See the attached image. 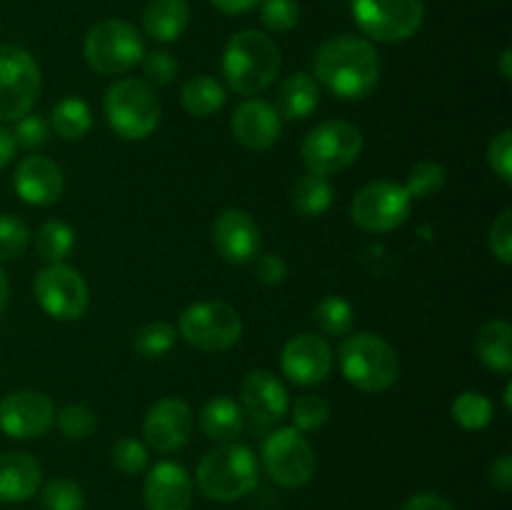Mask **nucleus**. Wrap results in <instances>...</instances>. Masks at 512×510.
<instances>
[{"label":"nucleus","mask_w":512,"mask_h":510,"mask_svg":"<svg viewBox=\"0 0 512 510\" xmlns=\"http://www.w3.org/2000/svg\"><path fill=\"white\" fill-rule=\"evenodd\" d=\"M143 498L148 510H190L193 478L175 460H160L148 470Z\"/></svg>","instance_id":"20"},{"label":"nucleus","mask_w":512,"mask_h":510,"mask_svg":"<svg viewBox=\"0 0 512 510\" xmlns=\"http://www.w3.org/2000/svg\"><path fill=\"white\" fill-rule=\"evenodd\" d=\"M260 20L273 33H288L300 23V5L295 0H260Z\"/></svg>","instance_id":"40"},{"label":"nucleus","mask_w":512,"mask_h":510,"mask_svg":"<svg viewBox=\"0 0 512 510\" xmlns=\"http://www.w3.org/2000/svg\"><path fill=\"white\" fill-rule=\"evenodd\" d=\"M193 433V410L183 398L165 395L150 405L143 420L145 443L158 453H175Z\"/></svg>","instance_id":"16"},{"label":"nucleus","mask_w":512,"mask_h":510,"mask_svg":"<svg viewBox=\"0 0 512 510\" xmlns=\"http://www.w3.org/2000/svg\"><path fill=\"white\" fill-rule=\"evenodd\" d=\"M43 90V73L20 45H0V123H15L33 110Z\"/></svg>","instance_id":"9"},{"label":"nucleus","mask_w":512,"mask_h":510,"mask_svg":"<svg viewBox=\"0 0 512 510\" xmlns=\"http://www.w3.org/2000/svg\"><path fill=\"white\" fill-rule=\"evenodd\" d=\"M190 23L188 0H148L143 10V30L158 43H173Z\"/></svg>","instance_id":"24"},{"label":"nucleus","mask_w":512,"mask_h":510,"mask_svg":"<svg viewBox=\"0 0 512 510\" xmlns=\"http://www.w3.org/2000/svg\"><path fill=\"white\" fill-rule=\"evenodd\" d=\"M75 248V230L63 220H45L35 233V250L48 263H63Z\"/></svg>","instance_id":"30"},{"label":"nucleus","mask_w":512,"mask_h":510,"mask_svg":"<svg viewBox=\"0 0 512 510\" xmlns=\"http://www.w3.org/2000/svg\"><path fill=\"white\" fill-rule=\"evenodd\" d=\"M363 150V130L350 120H325L315 125L300 143V158H303L308 173L335 175L355 163Z\"/></svg>","instance_id":"8"},{"label":"nucleus","mask_w":512,"mask_h":510,"mask_svg":"<svg viewBox=\"0 0 512 510\" xmlns=\"http://www.w3.org/2000/svg\"><path fill=\"white\" fill-rule=\"evenodd\" d=\"M333 183L325 175L305 173L303 178L295 180L293 190H290V203L305 218H320L333 205Z\"/></svg>","instance_id":"28"},{"label":"nucleus","mask_w":512,"mask_h":510,"mask_svg":"<svg viewBox=\"0 0 512 510\" xmlns=\"http://www.w3.org/2000/svg\"><path fill=\"white\" fill-rule=\"evenodd\" d=\"M235 140L250 150H268L278 143L283 118L278 115L273 103L263 98H248L235 108L230 118Z\"/></svg>","instance_id":"21"},{"label":"nucleus","mask_w":512,"mask_h":510,"mask_svg":"<svg viewBox=\"0 0 512 510\" xmlns=\"http://www.w3.org/2000/svg\"><path fill=\"white\" fill-rule=\"evenodd\" d=\"M105 120L123 140H145L160 125V98L140 78H120L105 90Z\"/></svg>","instance_id":"5"},{"label":"nucleus","mask_w":512,"mask_h":510,"mask_svg":"<svg viewBox=\"0 0 512 510\" xmlns=\"http://www.w3.org/2000/svg\"><path fill=\"white\" fill-rule=\"evenodd\" d=\"M488 483L500 493H508L512 488V455L503 453L490 463L488 468Z\"/></svg>","instance_id":"46"},{"label":"nucleus","mask_w":512,"mask_h":510,"mask_svg":"<svg viewBox=\"0 0 512 510\" xmlns=\"http://www.w3.org/2000/svg\"><path fill=\"white\" fill-rule=\"evenodd\" d=\"M450 413H453V420L460 428L483 430L493 420L495 408L493 400L480 393V390H463L460 395H455L453 405H450Z\"/></svg>","instance_id":"31"},{"label":"nucleus","mask_w":512,"mask_h":510,"mask_svg":"<svg viewBox=\"0 0 512 510\" xmlns=\"http://www.w3.org/2000/svg\"><path fill=\"white\" fill-rule=\"evenodd\" d=\"M280 370L290 383L300 388H313L323 383L333 370V348L323 335H295L280 353Z\"/></svg>","instance_id":"15"},{"label":"nucleus","mask_w":512,"mask_h":510,"mask_svg":"<svg viewBox=\"0 0 512 510\" xmlns=\"http://www.w3.org/2000/svg\"><path fill=\"white\" fill-rule=\"evenodd\" d=\"M13 190L23 203L48 208L58 203L65 190L63 170L45 155H25L13 173Z\"/></svg>","instance_id":"18"},{"label":"nucleus","mask_w":512,"mask_h":510,"mask_svg":"<svg viewBox=\"0 0 512 510\" xmlns=\"http://www.w3.org/2000/svg\"><path fill=\"white\" fill-rule=\"evenodd\" d=\"M50 138V128L45 123L43 115H23L20 120H15V130H13V140L18 148L25 150H38L48 143Z\"/></svg>","instance_id":"42"},{"label":"nucleus","mask_w":512,"mask_h":510,"mask_svg":"<svg viewBox=\"0 0 512 510\" xmlns=\"http://www.w3.org/2000/svg\"><path fill=\"white\" fill-rule=\"evenodd\" d=\"M413 198L393 180H375L360 188L350 203V218L365 233H390L408 220Z\"/></svg>","instance_id":"12"},{"label":"nucleus","mask_w":512,"mask_h":510,"mask_svg":"<svg viewBox=\"0 0 512 510\" xmlns=\"http://www.w3.org/2000/svg\"><path fill=\"white\" fill-rule=\"evenodd\" d=\"M43 485V468L28 453H0V500L23 503Z\"/></svg>","instance_id":"22"},{"label":"nucleus","mask_w":512,"mask_h":510,"mask_svg":"<svg viewBox=\"0 0 512 510\" xmlns=\"http://www.w3.org/2000/svg\"><path fill=\"white\" fill-rule=\"evenodd\" d=\"M55 425L68 440H85L98 430V413L85 403L65 405L55 413Z\"/></svg>","instance_id":"35"},{"label":"nucleus","mask_w":512,"mask_h":510,"mask_svg":"<svg viewBox=\"0 0 512 510\" xmlns=\"http://www.w3.org/2000/svg\"><path fill=\"white\" fill-rule=\"evenodd\" d=\"M280 65V48L263 30H240L225 45V83L238 95H258L268 90L278 78Z\"/></svg>","instance_id":"2"},{"label":"nucleus","mask_w":512,"mask_h":510,"mask_svg":"<svg viewBox=\"0 0 512 510\" xmlns=\"http://www.w3.org/2000/svg\"><path fill=\"white\" fill-rule=\"evenodd\" d=\"M315 323L325 335H348L355 325V308L340 295H325L315 305Z\"/></svg>","instance_id":"32"},{"label":"nucleus","mask_w":512,"mask_h":510,"mask_svg":"<svg viewBox=\"0 0 512 510\" xmlns=\"http://www.w3.org/2000/svg\"><path fill=\"white\" fill-rule=\"evenodd\" d=\"M143 65V75H145V83L148 85H165L173 83L180 73V63L175 60V55L165 53V50H155V53H145V58L140 60Z\"/></svg>","instance_id":"41"},{"label":"nucleus","mask_w":512,"mask_h":510,"mask_svg":"<svg viewBox=\"0 0 512 510\" xmlns=\"http://www.w3.org/2000/svg\"><path fill=\"white\" fill-rule=\"evenodd\" d=\"M43 508L45 510H83L85 493L75 480L55 478L45 483L43 488Z\"/></svg>","instance_id":"37"},{"label":"nucleus","mask_w":512,"mask_h":510,"mask_svg":"<svg viewBox=\"0 0 512 510\" xmlns=\"http://www.w3.org/2000/svg\"><path fill=\"white\" fill-rule=\"evenodd\" d=\"M110 463L125 475H138L148 470V448L135 438L115 440L110 448Z\"/></svg>","instance_id":"39"},{"label":"nucleus","mask_w":512,"mask_h":510,"mask_svg":"<svg viewBox=\"0 0 512 510\" xmlns=\"http://www.w3.org/2000/svg\"><path fill=\"white\" fill-rule=\"evenodd\" d=\"M320 105V85L305 70L290 73L280 83L278 95H275V110L285 120H305L315 113Z\"/></svg>","instance_id":"23"},{"label":"nucleus","mask_w":512,"mask_h":510,"mask_svg":"<svg viewBox=\"0 0 512 510\" xmlns=\"http://www.w3.org/2000/svg\"><path fill=\"white\" fill-rule=\"evenodd\" d=\"M50 128L63 140H80L93 128V113L80 98H63L50 113Z\"/></svg>","instance_id":"29"},{"label":"nucleus","mask_w":512,"mask_h":510,"mask_svg":"<svg viewBox=\"0 0 512 510\" xmlns=\"http://www.w3.org/2000/svg\"><path fill=\"white\" fill-rule=\"evenodd\" d=\"M293 413V428L300 430V433H313V430L323 428L330 418V403L323 398V395H300L293 403V408L288 410Z\"/></svg>","instance_id":"36"},{"label":"nucleus","mask_w":512,"mask_h":510,"mask_svg":"<svg viewBox=\"0 0 512 510\" xmlns=\"http://www.w3.org/2000/svg\"><path fill=\"white\" fill-rule=\"evenodd\" d=\"M263 468L283 488H303L315 475L318 460L310 440L300 430L278 428L263 443Z\"/></svg>","instance_id":"11"},{"label":"nucleus","mask_w":512,"mask_h":510,"mask_svg":"<svg viewBox=\"0 0 512 510\" xmlns=\"http://www.w3.org/2000/svg\"><path fill=\"white\" fill-rule=\"evenodd\" d=\"M55 405L43 390H15L0 400V430L15 440H35L55 425Z\"/></svg>","instance_id":"14"},{"label":"nucleus","mask_w":512,"mask_h":510,"mask_svg":"<svg viewBox=\"0 0 512 510\" xmlns=\"http://www.w3.org/2000/svg\"><path fill=\"white\" fill-rule=\"evenodd\" d=\"M488 245L503 265L512 263V210L505 208L490 225Z\"/></svg>","instance_id":"44"},{"label":"nucleus","mask_w":512,"mask_h":510,"mask_svg":"<svg viewBox=\"0 0 512 510\" xmlns=\"http://www.w3.org/2000/svg\"><path fill=\"white\" fill-rule=\"evenodd\" d=\"M500 78L505 80V83H510L512 80V50L505 48L503 55H500Z\"/></svg>","instance_id":"50"},{"label":"nucleus","mask_w":512,"mask_h":510,"mask_svg":"<svg viewBox=\"0 0 512 510\" xmlns=\"http://www.w3.org/2000/svg\"><path fill=\"white\" fill-rule=\"evenodd\" d=\"M503 400H505V410H512V383L508 380L503 388Z\"/></svg>","instance_id":"52"},{"label":"nucleus","mask_w":512,"mask_h":510,"mask_svg":"<svg viewBox=\"0 0 512 510\" xmlns=\"http://www.w3.org/2000/svg\"><path fill=\"white\" fill-rule=\"evenodd\" d=\"M85 63L100 75H125L145 58V40L133 23L105 18L88 30L83 43Z\"/></svg>","instance_id":"6"},{"label":"nucleus","mask_w":512,"mask_h":510,"mask_svg":"<svg viewBox=\"0 0 512 510\" xmlns=\"http://www.w3.org/2000/svg\"><path fill=\"white\" fill-rule=\"evenodd\" d=\"M475 353L488 370L508 375L512 370V325L508 320H488L475 335Z\"/></svg>","instance_id":"25"},{"label":"nucleus","mask_w":512,"mask_h":510,"mask_svg":"<svg viewBox=\"0 0 512 510\" xmlns=\"http://www.w3.org/2000/svg\"><path fill=\"white\" fill-rule=\"evenodd\" d=\"M260 243H263V235L248 210L228 208L215 218L213 245L228 263H253L260 253Z\"/></svg>","instance_id":"17"},{"label":"nucleus","mask_w":512,"mask_h":510,"mask_svg":"<svg viewBox=\"0 0 512 510\" xmlns=\"http://www.w3.org/2000/svg\"><path fill=\"white\" fill-rule=\"evenodd\" d=\"M260 480V463L253 450L243 443H220L200 458L195 483L200 493L218 503H233L253 493Z\"/></svg>","instance_id":"3"},{"label":"nucleus","mask_w":512,"mask_h":510,"mask_svg":"<svg viewBox=\"0 0 512 510\" xmlns=\"http://www.w3.org/2000/svg\"><path fill=\"white\" fill-rule=\"evenodd\" d=\"M240 400L245 415L258 425H278L290 410L288 390L270 370H250L240 385Z\"/></svg>","instance_id":"19"},{"label":"nucleus","mask_w":512,"mask_h":510,"mask_svg":"<svg viewBox=\"0 0 512 510\" xmlns=\"http://www.w3.org/2000/svg\"><path fill=\"white\" fill-rule=\"evenodd\" d=\"M15 150H18V145H15L13 140V133L10 130H5L3 125H0V170L5 168V165L13 160Z\"/></svg>","instance_id":"49"},{"label":"nucleus","mask_w":512,"mask_h":510,"mask_svg":"<svg viewBox=\"0 0 512 510\" xmlns=\"http://www.w3.org/2000/svg\"><path fill=\"white\" fill-rule=\"evenodd\" d=\"M245 428V410L238 400L228 398V395H218V398L208 400L200 410V430L208 435L210 440L218 443H230L238 438Z\"/></svg>","instance_id":"26"},{"label":"nucleus","mask_w":512,"mask_h":510,"mask_svg":"<svg viewBox=\"0 0 512 510\" xmlns=\"http://www.w3.org/2000/svg\"><path fill=\"white\" fill-rule=\"evenodd\" d=\"M30 245V230L18 215H0V263L15 260L25 253Z\"/></svg>","instance_id":"38"},{"label":"nucleus","mask_w":512,"mask_h":510,"mask_svg":"<svg viewBox=\"0 0 512 510\" xmlns=\"http://www.w3.org/2000/svg\"><path fill=\"white\" fill-rule=\"evenodd\" d=\"M253 265L255 278L265 285H280L288 278V265H285V260L278 253H258Z\"/></svg>","instance_id":"45"},{"label":"nucleus","mask_w":512,"mask_h":510,"mask_svg":"<svg viewBox=\"0 0 512 510\" xmlns=\"http://www.w3.org/2000/svg\"><path fill=\"white\" fill-rule=\"evenodd\" d=\"M220 13L228 15H243L248 10H253L255 5H260V0H210Z\"/></svg>","instance_id":"48"},{"label":"nucleus","mask_w":512,"mask_h":510,"mask_svg":"<svg viewBox=\"0 0 512 510\" xmlns=\"http://www.w3.org/2000/svg\"><path fill=\"white\" fill-rule=\"evenodd\" d=\"M445 168L438 163V160H420L410 168L408 178H405L403 188L408 190V195L413 200L430 198V195L438 193L445 185Z\"/></svg>","instance_id":"34"},{"label":"nucleus","mask_w":512,"mask_h":510,"mask_svg":"<svg viewBox=\"0 0 512 510\" xmlns=\"http://www.w3.org/2000/svg\"><path fill=\"white\" fill-rule=\"evenodd\" d=\"M178 343V328L165 320H153L135 333L133 348L140 358H163Z\"/></svg>","instance_id":"33"},{"label":"nucleus","mask_w":512,"mask_h":510,"mask_svg":"<svg viewBox=\"0 0 512 510\" xmlns=\"http://www.w3.org/2000/svg\"><path fill=\"white\" fill-rule=\"evenodd\" d=\"M488 165L505 185L512 183V130L505 128L490 140Z\"/></svg>","instance_id":"43"},{"label":"nucleus","mask_w":512,"mask_h":510,"mask_svg":"<svg viewBox=\"0 0 512 510\" xmlns=\"http://www.w3.org/2000/svg\"><path fill=\"white\" fill-rule=\"evenodd\" d=\"M33 295L50 318L63 323L83 318L90 305L88 283L78 270L65 263H48L40 268L33 280Z\"/></svg>","instance_id":"13"},{"label":"nucleus","mask_w":512,"mask_h":510,"mask_svg":"<svg viewBox=\"0 0 512 510\" xmlns=\"http://www.w3.org/2000/svg\"><path fill=\"white\" fill-rule=\"evenodd\" d=\"M313 78L335 98L360 100L380 80V55L368 38L340 33L320 43L313 58Z\"/></svg>","instance_id":"1"},{"label":"nucleus","mask_w":512,"mask_h":510,"mask_svg":"<svg viewBox=\"0 0 512 510\" xmlns=\"http://www.w3.org/2000/svg\"><path fill=\"white\" fill-rule=\"evenodd\" d=\"M400 510H455L448 498L438 493H418L408 500Z\"/></svg>","instance_id":"47"},{"label":"nucleus","mask_w":512,"mask_h":510,"mask_svg":"<svg viewBox=\"0 0 512 510\" xmlns=\"http://www.w3.org/2000/svg\"><path fill=\"white\" fill-rule=\"evenodd\" d=\"M358 28L378 43H403L425 20L423 0H350Z\"/></svg>","instance_id":"10"},{"label":"nucleus","mask_w":512,"mask_h":510,"mask_svg":"<svg viewBox=\"0 0 512 510\" xmlns=\"http://www.w3.org/2000/svg\"><path fill=\"white\" fill-rule=\"evenodd\" d=\"M338 363L345 380L363 393H385L400 378V358L393 345L375 333H355L343 340Z\"/></svg>","instance_id":"4"},{"label":"nucleus","mask_w":512,"mask_h":510,"mask_svg":"<svg viewBox=\"0 0 512 510\" xmlns=\"http://www.w3.org/2000/svg\"><path fill=\"white\" fill-rule=\"evenodd\" d=\"M180 103L193 118H213L225 105V88L213 75H195L180 88Z\"/></svg>","instance_id":"27"},{"label":"nucleus","mask_w":512,"mask_h":510,"mask_svg":"<svg viewBox=\"0 0 512 510\" xmlns=\"http://www.w3.org/2000/svg\"><path fill=\"white\" fill-rule=\"evenodd\" d=\"M178 335L203 353H223L243 335L238 310L223 300H200L180 313Z\"/></svg>","instance_id":"7"},{"label":"nucleus","mask_w":512,"mask_h":510,"mask_svg":"<svg viewBox=\"0 0 512 510\" xmlns=\"http://www.w3.org/2000/svg\"><path fill=\"white\" fill-rule=\"evenodd\" d=\"M8 298H10L8 275H5V270L0 268V315H3L5 308H8Z\"/></svg>","instance_id":"51"}]
</instances>
